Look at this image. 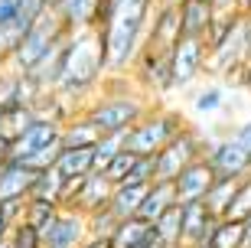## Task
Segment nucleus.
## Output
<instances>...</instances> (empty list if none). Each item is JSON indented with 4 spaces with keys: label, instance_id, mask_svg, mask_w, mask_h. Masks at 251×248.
Segmentation results:
<instances>
[{
    "label": "nucleus",
    "instance_id": "24",
    "mask_svg": "<svg viewBox=\"0 0 251 248\" xmlns=\"http://www.w3.org/2000/svg\"><path fill=\"white\" fill-rule=\"evenodd\" d=\"M153 239L163 248H183V206H173L153 222Z\"/></svg>",
    "mask_w": 251,
    "mask_h": 248
},
{
    "label": "nucleus",
    "instance_id": "35",
    "mask_svg": "<svg viewBox=\"0 0 251 248\" xmlns=\"http://www.w3.org/2000/svg\"><path fill=\"white\" fill-rule=\"evenodd\" d=\"M212 10L215 13H245V3L242 0H212Z\"/></svg>",
    "mask_w": 251,
    "mask_h": 248
},
{
    "label": "nucleus",
    "instance_id": "27",
    "mask_svg": "<svg viewBox=\"0 0 251 248\" xmlns=\"http://www.w3.org/2000/svg\"><path fill=\"white\" fill-rule=\"evenodd\" d=\"M209 248H245V222H232V219H215L209 239Z\"/></svg>",
    "mask_w": 251,
    "mask_h": 248
},
{
    "label": "nucleus",
    "instance_id": "15",
    "mask_svg": "<svg viewBox=\"0 0 251 248\" xmlns=\"http://www.w3.org/2000/svg\"><path fill=\"white\" fill-rule=\"evenodd\" d=\"M56 13L62 17V23L69 29H95L101 20V7L104 0H52Z\"/></svg>",
    "mask_w": 251,
    "mask_h": 248
},
{
    "label": "nucleus",
    "instance_id": "5",
    "mask_svg": "<svg viewBox=\"0 0 251 248\" xmlns=\"http://www.w3.org/2000/svg\"><path fill=\"white\" fill-rule=\"evenodd\" d=\"M205 164L215 176L245 180L251 176V150L235 138V131H205Z\"/></svg>",
    "mask_w": 251,
    "mask_h": 248
},
{
    "label": "nucleus",
    "instance_id": "2",
    "mask_svg": "<svg viewBox=\"0 0 251 248\" xmlns=\"http://www.w3.org/2000/svg\"><path fill=\"white\" fill-rule=\"evenodd\" d=\"M104 79H108V65H104L98 29H75V33H69V39L62 46V75H59L56 95H62L65 101L85 108L88 105L85 98L98 85H104Z\"/></svg>",
    "mask_w": 251,
    "mask_h": 248
},
{
    "label": "nucleus",
    "instance_id": "30",
    "mask_svg": "<svg viewBox=\"0 0 251 248\" xmlns=\"http://www.w3.org/2000/svg\"><path fill=\"white\" fill-rule=\"evenodd\" d=\"M36 121V111L29 105H20V108H7L3 111V124H0V134H7L10 140H17L23 131Z\"/></svg>",
    "mask_w": 251,
    "mask_h": 248
},
{
    "label": "nucleus",
    "instance_id": "9",
    "mask_svg": "<svg viewBox=\"0 0 251 248\" xmlns=\"http://www.w3.org/2000/svg\"><path fill=\"white\" fill-rule=\"evenodd\" d=\"M111 193H114V183L104 173H88V176H82V180H69V183H65L62 206H72V209L92 216V212L104 209V206L111 202Z\"/></svg>",
    "mask_w": 251,
    "mask_h": 248
},
{
    "label": "nucleus",
    "instance_id": "34",
    "mask_svg": "<svg viewBox=\"0 0 251 248\" xmlns=\"http://www.w3.org/2000/svg\"><path fill=\"white\" fill-rule=\"evenodd\" d=\"M134 164H137V154H130V150H121V154L114 157L111 164L104 166V176L111 180L114 186H121L124 180L130 176V170H134Z\"/></svg>",
    "mask_w": 251,
    "mask_h": 248
},
{
    "label": "nucleus",
    "instance_id": "33",
    "mask_svg": "<svg viewBox=\"0 0 251 248\" xmlns=\"http://www.w3.org/2000/svg\"><path fill=\"white\" fill-rule=\"evenodd\" d=\"M248 216H251V176H245L242 183H238V190H235V199L228 206V212H225V219L245 222Z\"/></svg>",
    "mask_w": 251,
    "mask_h": 248
},
{
    "label": "nucleus",
    "instance_id": "11",
    "mask_svg": "<svg viewBox=\"0 0 251 248\" xmlns=\"http://www.w3.org/2000/svg\"><path fill=\"white\" fill-rule=\"evenodd\" d=\"M62 124L65 121H49V118H36L17 140H13V160H26V157L39 154V150L62 144Z\"/></svg>",
    "mask_w": 251,
    "mask_h": 248
},
{
    "label": "nucleus",
    "instance_id": "17",
    "mask_svg": "<svg viewBox=\"0 0 251 248\" xmlns=\"http://www.w3.org/2000/svg\"><path fill=\"white\" fill-rule=\"evenodd\" d=\"M189 108L199 114V118H219L228 111V88L225 82H205L199 85L189 98Z\"/></svg>",
    "mask_w": 251,
    "mask_h": 248
},
{
    "label": "nucleus",
    "instance_id": "41",
    "mask_svg": "<svg viewBox=\"0 0 251 248\" xmlns=\"http://www.w3.org/2000/svg\"><path fill=\"white\" fill-rule=\"evenodd\" d=\"M0 248H17V245H13V239L7 235V239H0Z\"/></svg>",
    "mask_w": 251,
    "mask_h": 248
},
{
    "label": "nucleus",
    "instance_id": "26",
    "mask_svg": "<svg viewBox=\"0 0 251 248\" xmlns=\"http://www.w3.org/2000/svg\"><path fill=\"white\" fill-rule=\"evenodd\" d=\"M65 183H69V180L59 173L56 166H52V170H43V173H36V183H33V190H29V199L59 202V206H62V199H65Z\"/></svg>",
    "mask_w": 251,
    "mask_h": 248
},
{
    "label": "nucleus",
    "instance_id": "16",
    "mask_svg": "<svg viewBox=\"0 0 251 248\" xmlns=\"http://www.w3.org/2000/svg\"><path fill=\"white\" fill-rule=\"evenodd\" d=\"M183 206V248H202L215 225V216L205 202H179Z\"/></svg>",
    "mask_w": 251,
    "mask_h": 248
},
{
    "label": "nucleus",
    "instance_id": "19",
    "mask_svg": "<svg viewBox=\"0 0 251 248\" xmlns=\"http://www.w3.org/2000/svg\"><path fill=\"white\" fill-rule=\"evenodd\" d=\"M215 20L212 3H202V0H186L179 3V23H183V36H196L205 39L209 36V27Z\"/></svg>",
    "mask_w": 251,
    "mask_h": 248
},
{
    "label": "nucleus",
    "instance_id": "23",
    "mask_svg": "<svg viewBox=\"0 0 251 248\" xmlns=\"http://www.w3.org/2000/svg\"><path fill=\"white\" fill-rule=\"evenodd\" d=\"M147 190L150 186H137V183H121V186H114V193H111V206L114 216L118 219H134V216H140V206H144V199H147Z\"/></svg>",
    "mask_w": 251,
    "mask_h": 248
},
{
    "label": "nucleus",
    "instance_id": "21",
    "mask_svg": "<svg viewBox=\"0 0 251 248\" xmlns=\"http://www.w3.org/2000/svg\"><path fill=\"white\" fill-rule=\"evenodd\" d=\"M153 242H157L153 239V222L140 219V216L124 219L118 225V232L111 235V248H150Z\"/></svg>",
    "mask_w": 251,
    "mask_h": 248
},
{
    "label": "nucleus",
    "instance_id": "42",
    "mask_svg": "<svg viewBox=\"0 0 251 248\" xmlns=\"http://www.w3.org/2000/svg\"><path fill=\"white\" fill-rule=\"evenodd\" d=\"M242 3H245V13H251V0H242Z\"/></svg>",
    "mask_w": 251,
    "mask_h": 248
},
{
    "label": "nucleus",
    "instance_id": "6",
    "mask_svg": "<svg viewBox=\"0 0 251 248\" xmlns=\"http://www.w3.org/2000/svg\"><path fill=\"white\" fill-rule=\"evenodd\" d=\"M205 157V131L186 124L167 147L157 154V180H176L189 164Z\"/></svg>",
    "mask_w": 251,
    "mask_h": 248
},
{
    "label": "nucleus",
    "instance_id": "36",
    "mask_svg": "<svg viewBox=\"0 0 251 248\" xmlns=\"http://www.w3.org/2000/svg\"><path fill=\"white\" fill-rule=\"evenodd\" d=\"M235 138L242 140L245 147L251 150V118H245V121H238V128H235Z\"/></svg>",
    "mask_w": 251,
    "mask_h": 248
},
{
    "label": "nucleus",
    "instance_id": "18",
    "mask_svg": "<svg viewBox=\"0 0 251 248\" xmlns=\"http://www.w3.org/2000/svg\"><path fill=\"white\" fill-rule=\"evenodd\" d=\"M173 206H179V196H176L173 180H157V183H150V190H147V199H144V206H140V219L157 222L160 216H167Z\"/></svg>",
    "mask_w": 251,
    "mask_h": 248
},
{
    "label": "nucleus",
    "instance_id": "13",
    "mask_svg": "<svg viewBox=\"0 0 251 248\" xmlns=\"http://www.w3.org/2000/svg\"><path fill=\"white\" fill-rule=\"evenodd\" d=\"M33 183H36V170H29L23 160H7V164H0V202L29 199Z\"/></svg>",
    "mask_w": 251,
    "mask_h": 248
},
{
    "label": "nucleus",
    "instance_id": "4",
    "mask_svg": "<svg viewBox=\"0 0 251 248\" xmlns=\"http://www.w3.org/2000/svg\"><path fill=\"white\" fill-rule=\"evenodd\" d=\"M183 128H186V118L176 108H167V105L153 101V108L127 131V147L124 150H130L137 157H157Z\"/></svg>",
    "mask_w": 251,
    "mask_h": 248
},
{
    "label": "nucleus",
    "instance_id": "29",
    "mask_svg": "<svg viewBox=\"0 0 251 248\" xmlns=\"http://www.w3.org/2000/svg\"><path fill=\"white\" fill-rule=\"evenodd\" d=\"M127 147V131L121 134H101V140L95 144V173H104V166Z\"/></svg>",
    "mask_w": 251,
    "mask_h": 248
},
{
    "label": "nucleus",
    "instance_id": "32",
    "mask_svg": "<svg viewBox=\"0 0 251 248\" xmlns=\"http://www.w3.org/2000/svg\"><path fill=\"white\" fill-rule=\"evenodd\" d=\"M118 225H121V219L114 216L111 206H104V209H98V212H92V216H88L92 239H108V242H111V235L118 232Z\"/></svg>",
    "mask_w": 251,
    "mask_h": 248
},
{
    "label": "nucleus",
    "instance_id": "3",
    "mask_svg": "<svg viewBox=\"0 0 251 248\" xmlns=\"http://www.w3.org/2000/svg\"><path fill=\"white\" fill-rule=\"evenodd\" d=\"M150 108H153V98H147L144 92H127V85L121 92H114V88L101 85V95L85 105V114L98 124L101 134H121V131L134 128Z\"/></svg>",
    "mask_w": 251,
    "mask_h": 248
},
{
    "label": "nucleus",
    "instance_id": "7",
    "mask_svg": "<svg viewBox=\"0 0 251 248\" xmlns=\"http://www.w3.org/2000/svg\"><path fill=\"white\" fill-rule=\"evenodd\" d=\"M205 55L209 43L196 36H183L170 53V88L173 92H186L205 75Z\"/></svg>",
    "mask_w": 251,
    "mask_h": 248
},
{
    "label": "nucleus",
    "instance_id": "1",
    "mask_svg": "<svg viewBox=\"0 0 251 248\" xmlns=\"http://www.w3.org/2000/svg\"><path fill=\"white\" fill-rule=\"evenodd\" d=\"M157 0H104L98 20V39L108 75H130L140 53L147 49L150 23L157 13Z\"/></svg>",
    "mask_w": 251,
    "mask_h": 248
},
{
    "label": "nucleus",
    "instance_id": "28",
    "mask_svg": "<svg viewBox=\"0 0 251 248\" xmlns=\"http://www.w3.org/2000/svg\"><path fill=\"white\" fill-rule=\"evenodd\" d=\"M29 29H33V23H29L26 17H17V20H10V23H0V62L3 65L13 59V53L20 49V43H23V36H26Z\"/></svg>",
    "mask_w": 251,
    "mask_h": 248
},
{
    "label": "nucleus",
    "instance_id": "8",
    "mask_svg": "<svg viewBox=\"0 0 251 248\" xmlns=\"http://www.w3.org/2000/svg\"><path fill=\"white\" fill-rule=\"evenodd\" d=\"M88 239H92L88 216L72 209V206H62L52 216V222L43 229V245L46 248H82Z\"/></svg>",
    "mask_w": 251,
    "mask_h": 248
},
{
    "label": "nucleus",
    "instance_id": "40",
    "mask_svg": "<svg viewBox=\"0 0 251 248\" xmlns=\"http://www.w3.org/2000/svg\"><path fill=\"white\" fill-rule=\"evenodd\" d=\"M160 7H179V3H186V0H157Z\"/></svg>",
    "mask_w": 251,
    "mask_h": 248
},
{
    "label": "nucleus",
    "instance_id": "47",
    "mask_svg": "<svg viewBox=\"0 0 251 248\" xmlns=\"http://www.w3.org/2000/svg\"><path fill=\"white\" fill-rule=\"evenodd\" d=\"M0 65H3V62H0Z\"/></svg>",
    "mask_w": 251,
    "mask_h": 248
},
{
    "label": "nucleus",
    "instance_id": "22",
    "mask_svg": "<svg viewBox=\"0 0 251 248\" xmlns=\"http://www.w3.org/2000/svg\"><path fill=\"white\" fill-rule=\"evenodd\" d=\"M56 170L65 180H82V176L95 173V147H65L56 160Z\"/></svg>",
    "mask_w": 251,
    "mask_h": 248
},
{
    "label": "nucleus",
    "instance_id": "39",
    "mask_svg": "<svg viewBox=\"0 0 251 248\" xmlns=\"http://www.w3.org/2000/svg\"><path fill=\"white\" fill-rule=\"evenodd\" d=\"M245 248H251V216L245 219Z\"/></svg>",
    "mask_w": 251,
    "mask_h": 248
},
{
    "label": "nucleus",
    "instance_id": "37",
    "mask_svg": "<svg viewBox=\"0 0 251 248\" xmlns=\"http://www.w3.org/2000/svg\"><path fill=\"white\" fill-rule=\"evenodd\" d=\"M7 160H13V140L0 134V164H7Z\"/></svg>",
    "mask_w": 251,
    "mask_h": 248
},
{
    "label": "nucleus",
    "instance_id": "45",
    "mask_svg": "<svg viewBox=\"0 0 251 248\" xmlns=\"http://www.w3.org/2000/svg\"><path fill=\"white\" fill-rule=\"evenodd\" d=\"M202 3H212V0H202Z\"/></svg>",
    "mask_w": 251,
    "mask_h": 248
},
{
    "label": "nucleus",
    "instance_id": "44",
    "mask_svg": "<svg viewBox=\"0 0 251 248\" xmlns=\"http://www.w3.org/2000/svg\"><path fill=\"white\" fill-rule=\"evenodd\" d=\"M0 124H3V108H0Z\"/></svg>",
    "mask_w": 251,
    "mask_h": 248
},
{
    "label": "nucleus",
    "instance_id": "31",
    "mask_svg": "<svg viewBox=\"0 0 251 248\" xmlns=\"http://www.w3.org/2000/svg\"><path fill=\"white\" fill-rule=\"evenodd\" d=\"M62 209L59 202H43V199H26V209H23V222L26 225H33V229H46L49 222H52V216Z\"/></svg>",
    "mask_w": 251,
    "mask_h": 248
},
{
    "label": "nucleus",
    "instance_id": "43",
    "mask_svg": "<svg viewBox=\"0 0 251 248\" xmlns=\"http://www.w3.org/2000/svg\"><path fill=\"white\" fill-rule=\"evenodd\" d=\"M150 248H163V245H160V242H153V245H150Z\"/></svg>",
    "mask_w": 251,
    "mask_h": 248
},
{
    "label": "nucleus",
    "instance_id": "12",
    "mask_svg": "<svg viewBox=\"0 0 251 248\" xmlns=\"http://www.w3.org/2000/svg\"><path fill=\"white\" fill-rule=\"evenodd\" d=\"M179 39H183V23H179V7H157L153 23H150L147 49L157 53H173Z\"/></svg>",
    "mask_w": 251,
    "mask_h": 248
},
{
    "label": "nucleus",
    "instance_id": "20",
    "mask_svg": "<svg viewBox=\"0 0 251 248\" xmlns=\"http://www.w3.org/2000/svg\"><path fill=\"white\" fill-rule=\"evenodd\" d=\"M101 140V131H98V124H95L88 114L82 111H75L72 118L62 124V144L65 147H95Z\"/></svg>",
    "mask_w": 251,
    "mask_h": 248
},
{
    "label": "nucleus",
    "instance_id": "10",
    "mask_svg": "<svg viewBox=\"0 0 251 248\" xmlns=\"http://www.w3.org/2000/svg\"><path fill=\"white\" fill-rule=\"evenodd\" d=\"M130 79L147 98H163L170 95V53H157V49H144L137 65L130 69Z\"/></svg>",
    "mask_w": 251,
    "mask_h": 248
},
{
    "label": "nucleus",
    "instance_id": "14",
    "mask_svg": "<svg viewBox=\"0 0 251 248\" xmlns=\"http://www.w3.org/2000/svg\"><path fill=\"white\" fill-rule=\"evenodd\" d=\"M212 183H215V173H212V166L205 164V160H196V164H189L186 170H183V173L173 180L179 202H202Z\"/></svg>",
    "mask_w": 251,
    "mask_h": 248
},
{
    "label": "nucleus",
    "instance_id": "46",
    "mask_svg": "<svg viewBox=\"0 0 251 248\" xmlns=\"http://www.w3.org/2000/svg\"><path fill=\"white\" fill-rule=\"evenodd\" d=\"M202 248H209V245H202Z\"/></svg>",
    "mask_w": 251,
    "mask_h": 248
},
{
    "label": "nucleus",
    "instance_id": "25",
    "mask_svg": "<svg viewBox=\"0 0 251 248\" xmlns=\"http://www.w3.org/2000/svg\"><path fill=\"white\" fill-rule=\"evenodd\" d=\"M238 183L242 180H228V176H215V183L209 186V193H205V209L212 212L215 219H225V212H228V206H232L235 199V190H238Z\"/></svg>",
    "mask_w": 251,
    "mask_h": 248
},
{
    "label": "nucleus",
    "instance_id": "38",
    "mask_svg": "<svg viewBox=\"0 0 251 248\" xmlns=\"http://www.w3.org/2000/svg\"><path fill=\"white\" fill-rule=\"evenodd\" d=\"M82 248H111V242H108V239H88Z\"/></svg>",
    "mask_w": 251,
    "mask_h": 248
}]
</instances>
